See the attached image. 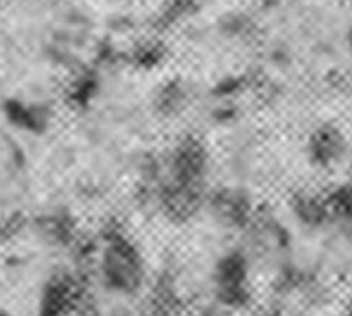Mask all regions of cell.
<instances>
[{
	"label": "cell",
	"mask_w": 352,
	"mask_h": 316,
	"mask_svg": "<svg viewBox=\"0 0 352 316\" xmlns=\"http://www.w3.org/2000/svg\"><path fill=\"white\" fill-rule=\"evenodd\" d=\"M74 302V287L69 282L55 280L45 289L40 302V316H71Z\"/></svg>",
	"instance_id": "1"
},
{
	"label": "cell",
	"mask_w": 352,
	"mask_h": 316,
	"mask_svg": "<svg viewBox=\"0 0 352 316\" xmlns=\"http://www.w3.org/2000/svg\"><path fill=\"white\" fill-rule=\"evenodd\" d=\"M344 316H352V306L351 308H347V311L344 313Z\"/></svg>",
	"instance_id": "2"
},
{
	"label": "cell",
	"mask_w": 352,
	"mask_h": 316,
	"mask_svg": "<svg viewBox=\"0 0 352 316\" xmlns=\"http://www.w3.org/2000/svg\"><path fill=\"white\" fill-rule=\"evenodd\" d=\"M0 316H6V315H3V313H0Z\"/></svg>",
	"instance_id": "3"
}]
</instances>
